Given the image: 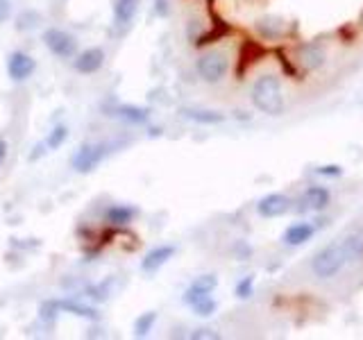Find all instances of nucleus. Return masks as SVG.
Here are the masks:
<instances>
[{
	"instance_id": "5",
	"label": "nucleus",
	"mask_w": 363,
	"mask_h": 340,
	"mask_svg": "<svg viewBox=\"0 0 363 340\" xmlns=\"http://www.w3.org/2000/svg\"><path fill=\"white\" fill-rule=\"evenodd\" d=\"M227 73V57L223 52H207L198 60V75L204 82L216 84Z\"/></svg>"
},
{
	"instance_id": "20",
	"label": "nucleus",
	"mask_w": 363,
	"mask_h": 340,
	"mask_svg": "<svg viewBox=\"0 0 363 340\" xmlns=\"http://www.w3.org/2000/svg\"><path fill=\"white\" fill-rule=\"evenodd\" d=\"M68 139V130L64 128V125H57V128L48 134V141H45V145L50 147V150H57V147H62Z\"/></svg>"
},
{
	"instance_id": "1",
	"label": "nucleus",
	"mask_w": 363,
	"mask_h": 340,
	"mask_svg": "<svg viewBox=\"0 0 363 340\" xmlns=\"http://www.w3.org/2000/svg\"><path fill=\"white\" fill-rule=\"evenodd\" d=\"M252 105L266 116H279L284 111V96L279 77L261 75L252 86Z\"/></svg>"
},
{
	"instance_id": "28",
	"label": "nucleus",
	"mask_w": 363,
	"mask_h": 340,
	"mask_svg": "<svg viewBox=\"0 0 363 340\" xmlns=\"http://www.w3.org/2000/svg\"><path fill=\"white\" fill-rule=\"evenodd\" d=\"M7 150H9L7 141H3V139H0V164H3L5 159H7Z\"/></svg>"
},
{
	"instance_id": "15",
	"label": "nucleus",
	"mask_w": 363,
	"mask_h": 340,
	"mask_svg": "<svg viewBox=\"0 0 363 340\" xmlns=\"http://www.w3.org/2000/svg\"><path fill=\"white\" fill-rule=\"evenodd\" d=\"M182 116L193 123H200V125H218L225 120L223 113L209 111V109H182Z\"/></svg>"
},
{
	"instance_id": "18",
	"label": "nucleus",
	"mask_w": 363,
	"mask_h": 340,
	"mask_svg": "<svg viewBox=\"0 0 363 340\" xmlns=\"http://www.w3.org/2000/svg\"><path fill=\"white\" fill-rule=\"evenodd\" d=\"M41 26V14L34 9H23L16 16V30L18 32H32Z\"/></svg>"
},
{
	"instance_id": "9",
	"label": "nucleus",
	"mask_w": 363,
	"mask_h": 340,
	"mask_svg": "<svg viewBox=\"0 0 363 340\" xmlns=\"http://www.w3.org/2000/svg\"><path fill=\"white\" fill-rule=\"evenodd\" d=\"M329 200H332V196H329V191L325 186H309L300 196V200H298L300 207L298 209L300 211H320V209L327 207Z\"/></svg>"
},
{
	"instance_id": "2",
	"label": "nucleus",
	"mask_w": 363,
	"mask_h": 340,
	"mask_svg": "<svg viewBox=\"0 0 363 340\" xmlns=\"http://www.w3.org/2000/svg\"><path fill=\"white\" fill-rule=\"evenodd\" d=\"M347 266V259L343 252V245L340 243H332L325 249H320L313 261H311V270L318 279H332L334 275H338L340 270Z\"/></svg>"
},
{
	"instance_id": "19",
	"label": "nucleus",
	"mask_w": 363,
	"mask_h": 340,
	"mask_svg": "<svg viewBox=\"0 0 363 340\" xmlns=\"http://www.w3.org/2000/svg\"><path fill=\"white\" fill-rule=\"evenodd\" d=\"M155 320H157V313H155V311H147V313H143V315L136 317V322H134V332H136V336L143 338V336L150 334V329H152Z\"/></svg>"
},
{
	"instance_id": "13",
	"label": "nucleus",
	"mask_w": 363,
	"mask_h": 340,
	"mask_svg": "<svg viewBox=\"0 0 363 340\" xmlns=\"http://www.w3.org/2000/svg\"><path fill=\"white\" fill-rule=\"evenodd\" d=\"M136 11H139V0H116L113 3V18L121 26H128L134 21Z\"/></svg>"
},
{
	"instance_id": "27",
	"label": "nucleus",
	"mask_w": 363,
	"mask_h": 340,
	"mask_svg": "<svg viewBox=\"0 0 363 340\" xmlns=\"http://www.w3.org/2000/svg\"><path fill=\"white\" fill-rule=\"evenodd\" d=\"M155 11L159 16H168V3H166V0H155Z\"/></svg>"
},
{
	"instance_id": "22",
	"label": "nucleus",
	"mask_w": 363,
	"mask_h": 340,
	"mask_svg": "<svg viewBox=\"0 0 363 340\" xmlns=\"http://www.w3.org/2000/svg\"><path fill=\"white\" fill-rule=\"evenodd\" d=\"M193 311H196L198 315H202V317H207V315H211L216 311V302L211 298H204L198 304H193Z\"/></svg>"
},
{
	"instance_id": "26",
	"label": "nucleus",
	"mask_w": 363,
	"mask_h": 340,
	"mask_svg": "<svg viewBox=\"0 0 363 340\" xmlns=\"http://www.w3.org/2000/svg\"><path fill=\"white\" fill-rule=\"evenodd\" d=\"M11 14V3L9 0H0V23H5Z\"/></svg>"
},
{
	"instance_id": "23",
	"label": "nucleus",
	"mask_w": 363,
	"mask_h": 340,
	"mask_svg": "<svg viewBox=\"0 0 363 340\" xmlns=\"http://www.w3.org/2000/svg\"><path fill=\"white\" fill-rule=\"evenodd\" d=\"M60 313V309H57V302H45L41 306V320H45L48 324L55 322V315Z\"/></svg>"
},
{
	"instance_id": "17",
	"label": "nucleus",
	"mask_w": 363,
	"mask_h": 340,
	"mask_svg": "<svg viewBox=\"0 0 363 340\" xmlns=\"http://www.w3.org/2000/svg\"><path fill=\"white\" fill-rule=\"evenodd\" d=\"M340 245H343L347 264H354V261L363 259V238L361 236H347L340 241Z\"/></svg>"
},
{
	"instance_id": "25",
	"label": "nucleus",
	"mask_w": 363,
	"mask_h": 340,
	"mask_svg": "<svg viewBox=\"0 0 363 340\" xmlns=\"http://www.w3.org/2000/svg\"><path fill=\"white\" fill-rule=\"evenodd\" d=\"M315 173L323 175V177H340L343 175V168L340 166H320V168H315Z\"/></svg>"
},
{
	"instance_id": "3",
	"label": "nucleus",
	"mask_w": 363,
	"mask_h": 340,
	"mask_svg": "<svg viewBox=\"0 0 363 340\" xmlns=\"http://www.w3.org/2000/svg\"><path fill=\"white\" fill-rule=\"evenodd\" d=\"M43 43L55 57L60 60H73L77 55V43L68 32L60 30V28H50L43 32Z\"/></svg>"
},
{
	"instance_id": "8",
	"label": "nucleus",
	"mask_w": 363,
	"mask_h": 340,
	"mask_svg": "<svg viewBox=\"0 0 363 340\" xmlns=\"http://www.w3.org/2000/svg\"><path fill=\"white\" fill-rule=\"evenodd\" d=\"M291 209V200L281 193H270V196L261 198L257 204V211L264 215V218H279Z\"/></svg>"
},
{
	"instance_id": "7",
	"label": "nucleus",
	"mask_w": 363,
	"mask_h": 340,
	"mask_svg": "<svg viewBox=\"0 0 363 340\" xmlns=\"http://www.w3.org/2000/svg\"><path fill=\"white\" fill-rule=\"evenodd\" d=\"M105 66V50L102 48H86L79 55H75L73 68L82 75H94Z\"/></svg>"
},
{
	"instance_id": "16",
	"label": "nucleus",
	"mask_w": 363,
	"mask_h": 340,
	"mask_svg": "<svg viewBox=\"0 0 363 340\" xmlns=\"http://www.w3.org/2000/svg\"><path fill=\"white\" fill-rule=\"evenodd\" d=\"M134 215H136V209H132V207H123V204H113V207H109V209L105 211V220H107L109 225L121 227V225L132 222Z\"/></svg>"
},
{
	"instance_id": "10",
	"label": "nucleus",
	"mask_w": 363,
	"mask_h": 340,
	"mask_svg": "<svg viewBox=\"0 0 363 340\" xmlns=\"http://www.w3.org/2000/svg\"><path fill=\"white\" fill-rule=\"evenodd\" d=\"M173 254H175V247L173 245H159V247L150 249V252H147L143 256V261H141L143 272H157L159 268L168 264Z\"/></svg>"
},
{
	"instance_id": "4",
	"label": "nucleus",
	"mask_w": 363,
	"mask_h": 340,
	"mask_svg": "<svg viewBox=\"0 0 363 340\" xmlns=\"http://www.w3.org/2000/svg\"><path fill=\"white\" fill-rule=\"evenodd\" d=\"M107 154V145L102 143H84L79 150L73 154L71 159V166L77 170V173H91L102 159Z\"/></svg>"
},
{
	"instance_id": "11",
	"label": "nucleus",
	"mask_w": 363,
	"mask_h": 340,
	"mask_svg": "<svg viewBox=\"0 0 363 340\" xmlns=\"http://www.w3.org/2000/svg\"><path fill=\"white\" fill-rule=\"evenodd\" d=\"M313 234H315L313 225H309V222H295V225L289 227L286 234H284V243L291 245V247H298V245H302L306 241H311Z\"/></svg>"
},
{
	"instance_id": "14",
	"label": "nucleus",
	"mask_w": 363,
	"mask_h": 340,
	"mask_svg": "<svg viewBox=\"0 0 363 340\" xmlns=\"http://www.w3.org/2000/svg\"><path fill=\"white\" fill-rule=\"evenodd\" d=\"M57 309L66 311V313H73L77 317H84V320H98V311L91 309V306L82 304V302H73V300H60L57 302Z\"/></svg>"
},
{
	"instance_id": "21",
	"label": "nucleus",
	"mask_w": 363,
	"mask_h": 340,
	"mask_svg": "<svg viewBox=\"0 0 363 340\" xmlns=\"http://www.w3.org/2000/svg\"><path fill=\"white\" fill-rule=\"evenodd\" d=\"M216 286H218V279H216V275H200L196 281L191 283V288L202 290V293H207V295H211V290Z\"/></svg>"
},
{
	"instance_id": "24",
	"label": "nucleus",
	"mask_w": 363,
	"mask_h": 340,
	"mask_svg": "<svg viewBox=\"0 0 363 340\" xmlns=\"http://www.w3.org/2000/svg\"><path fill=\"white\" fill-rule=\"evenodd\" d=\"M252 283H255L252 277H247V279H243L241 283H238V286H236V295H238V298H241V300L250 298V295H252Z\"/></svg>"
},
{
	"instance_id": "6",
	"label": "nucleus",
	"mask_w": 363,
	"mask_h": 340,
	"mask_svg": "<svg viewBox=\"0 0 363 340\" xmlns=\"http://www.w3.org/2000/svg\"><path fill=\"white\" fill-rule=\"evenodd\" d=\"M37 71V62L34 57H30L28 52H11L9 60H7V73L14 82H26L28 77H32V73Z\"/></svg>"
},
{
	"instance_id": "12",
	"label": "nucleus",
	"mask_w": 363,
	"mask_h": 340,
	"mask_svg": "<svg viewBox=\"0 0 363 340\" xmlns=\"http://www.w3.org/2000/svg\"><path fill=\"white\" fill-rule=\"evenodd\" d=\"M111 116L116 118H123L125 123H132V125H141L145 123L147 118H150V111L143 109V107H132V105H118L116 109H113Z\"/></svg>"
}]
</instances>
